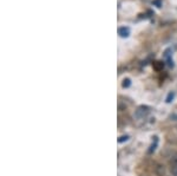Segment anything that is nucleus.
I'll return each mask as SVG.
<instances>
[{
	"mask_svg": "<svg viewBox=\"0 0 177 176\" xmlns=\"http://www.w3.org/2000/svg\"><path fill=\"white\" fill-rule=\"evenodd\" d=\"M149 111H150V109L148 108V106H139L137 110H136V112H135V116L137 117V118H144V117L149 113Z\"/></svg>",
	"mask_w": 177,
	"mask_h": 176,
	"instance_id": "nucleus-1",
	"label": "nucleus"
},
{
	"mask_svg": "<svg viewBox=\"0 0 177 176\" xmlns=\"http://www.w3.org/2000/svg\"><path fill=\"white\" fill-rule=\"evenodd\" d=\"M170 165H171V171H172V174L177 176V151H175V153L171 155Z\"/></svg>",
	"mask_w": 177,
	"mask_h": 176,
	"instance_id": "nucleus-2",
	"label": "nucleus"
},
{
	"mask_svg": "<svg viewBox=\"0 0 177 176\" xmlns=\"http://www.w3.org/2000/svg\"><path fill=\"white\" fill-rule=\"evenodd\" d=\"M118 34H119L121 37H123V38L129 37V34H130V28H129V27H125V26L119 27V28H118Z\"/></svg>",
	"mask_w": 177,
	"mask_h": 176,
	"instance_id": "nucleus-3",
	"label": "nucleus"
},
{
	"mask_svg": "<svg viewBox=\"0 0 177 176\" xmlns=\"http://www.w3.org/2000/svg\"><path fill=\"white\" fill-rule=\"evenodd\" d=\"M156 172H157L159 176H163V175L165 174V169H164V165H161V164H158V165L156 167Z\"/></svg>",
	"mask_w": 177,
	"mask_h": 176,
	"instance_id": "nucleus-4",
	"label": "nucleus"
},
{
	"mask_svg": "<svg viewBox=\"0 0 177 176\" xmlns=\"http://www.w3.org/2000/svg\"><path fill=\"white\" fill-rule=\"evenodd\" d=\"M157 143H158V138L156 137V141H155V143H152V145L150 146V149H149V153L151 154L152 151H155V149H156V146H157Z\"/></svg>",
	"mask_w": 177,
	"mask_h": 176,
	"instance_id": "nucleus-5",
	"label": "nucleus"
},
{
	"mask_svg": "<svg viewBox=\"0 0 177 176\" xmlns=\"http://www.w3.org/2000/svg\"><path fill=\"white\" fill-rule=\"evenodd\" d=\"M130 84H131V83H130V79H129V78H126V79H124V80H123V84H122V85H123V87H129V86H130Z\"/></svg>",
	"mask_w": 177,
	"mask_h": 176,
	"instance_id": "nucleus-6",
	"label": "nucleus"
},
{
	"mask_svg": "<svg viewBox=\"0 0 177 176\" xmlns=\"http://www.w3.org/2000/svg\"><path fill=\"white\" fill-rule=\"evenodd\" d=\"M173 97H175V94H173V92H170V94L168 95V97H166V102H168V103H170V102H171V99H172Z\"/></svg>",
	"mask_w": 177,
	"mask_h": 176,
	"instance_id": "nucleus-7",
	"label": "nucleus"
},
{
	"mask_svg": "<svg viewBox=\"0 0 177 176\" xmlns=\"http://www.w3.org/2000/svg\"><path fill=\"white\" fill-rule=\"evenodd\" d=\"M128 138H129V136H122V137L118 138V143H122L124 141H128Z\"/></svg>",
	"mask_w": 177,
	"mask_h": 176,
	"instance_id": "nucleus-8",
	"label": "nucleus"
}]
</instances>
